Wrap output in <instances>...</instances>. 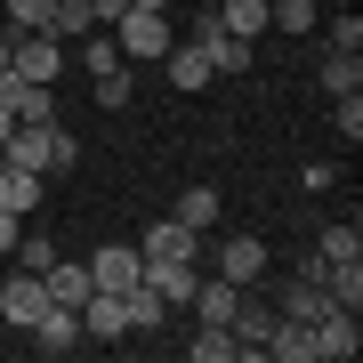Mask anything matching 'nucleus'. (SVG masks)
I'll list each match as a JSON object with an SVG mask.
<instances>
[{
	"mask_svg": "<svg viewBox=\"0 0 363 363\" xmlns=\"http://www.w3.org/2000/svg\"><path fill=\"white\" fill-rule=\"evenodd\" d=\"M49 33H57V40H65V49H73L81 33H105V25L89 16V0H57V9H49Z\"/></svg>",
	"mask_w": 363,
	"mask_h": 363,
	"instance_id": "aec40b11",
	"label": "nucleus"
},
{
	"mask_svg": "<svg viewBox=\"0 0 363 363\" xmlns=\"http://www.w3.org/2000/svg\"><path fill=\"white\" fill-rule=\"evenodd\" d=\"M49 259H57V242H49L40 226H25V234H16V267H25V274H40Z\"/></svg>",
	"mask_w": 363,
	"mask_h": 363,
	"instance_id": "cd10ccee",
	"label": "nucleus"
},
{
	"mask_svg": "<svg viewBox=\"0 0 363 363\" xmlns=\"http://www.w3.org/2000/svg\"><path fill=\"white\" fill-rule=\"evenodd\" d=\"M16 234H25V218H16V210H0V259L16 250Z\"/></svg>",
	"mask_w": 363,
	"mask_h": 363,
	"instance_id": "473e14b6",
	"label": "nucleus"
},
{
	"mask_svg": "<svg viewBox=\"0 0 363 363\" xmlns=\"http://www.w3.org/2000/svg\"><path fill=\"white\" fill-rule=\"evenodd\" d=\"M9 65H16V40H9V33H0V73H9Z\"/></svg>",
	"mask_w": 363,
	"mask_h": 363,
	"instance_id": "f704fd0d",
	"label": "nucleus"
},
{
	"mask_svg": "<svg viewBox=\"0 0 363 363\" xmlns=\"http://www.w3.org/2000/svg\"><path fill=\"white\" fill-rule=\"evenodd\" d=\"M81 65H89V81H97V73L130 65V57H121V40H113V33H81Z\"/></svg>",
	"mask_w": 363,
	"mask_h": 363,
	"instance_id": "a878e982",
	"label": "nucleus"
},
{
	"mask_svg": "<svg viewBox=\"0 0 363 363\" xmlns=\"http://www.w3.org/2000/svg\"><path fill=\"white\" fill-rule=\"evenodd\" d=\"M339 138H347V145L363 138V89H347V97H339Z\"/></svg>",
	"mask_w": 363,
	"mask_h": 363,
	"instance_id": "2f4dec72",
	"label": "nucleus"
},
{
	"mask_svg": "<svg viewBox=\"0 0 363 363\" xmlns=\"http://www.w3.org/2000/svg\"><path fill=\"white\" fill-rule=\"evenodd\" d=\"M40 355H73L81 347V307H40V323L25 331Z\"/></svg>",
	"mask_w": 363,
	"mask_h": 363,
	"instance_id": "9d476101",
	"label": "nucleus"
},
{
	"mask_svg": "<svg viewBox=\"0 0 363 363\" xmlns=\"http://www.w3.org/2000/svg\"><path fill=\"white\" fill-rule=\"evenodd\" d=\"M89 89H97V105H105V113H121V105H130V65H113V73H97Z\"/></svg>",
	"mask_w": 363,
	"mask_h": 363,
	"instance_id": "c756f323",
	"label": "nucleus"
},
{
	"mask_svg": "<svg viewBox=\"0 0 363 363\" xmlns=\"http://www.w3.org/2000/svg\"><path fill=\"white\" fill-rule=\"evenodd\" d=\"M307 339H315V363H355L363 323H355V307H323V315L307 323Z\"/></svg>",
	"mask_w": 363,
	"mask_h": 363,
	"instance_id": "20e7f679",
	"label": "nucleus"
},
{
	"mask_svg": "<svg viewBox=\"0 0 363 363\" xmlns=\"http://www.w3.org/2000/svg\"><path fill=\"white\" fill-rule=\"evenodd\" d=\"M315 250H323L331 267H347V259H363V226H355V218H339V226H323V242H315Z\"/></svg>",
	"mask_w": 363,
	"mask_h": 363,
	"instance_id": "5701e85b",
	"label": "nucleus"
},
{
	"mask_svg": "<svg viewBox=\"0 0 363 363\" xmlns=\"http://www.w3.org/2000/svg\"><path fill=\"white\" fill-rule=\"evenodd\" d=\"M145 283V259H138V242H105L97 259H89V291H138Z\"/></svg>",
	"mask_w": 363,
	"mask_h": 363,
	"instance_id": "0eeeda50",
	"label": "nucleus"
},
{
	"mask_svg": "<svg viewBox=\"0 0 363 363\" xmlns=\"http://www.w3.org/2000/svg\"><path fill=\"white\" fill-rule=\"evenodd\" d=\"M323 291H331V307H363V259L323 267Z\"/></svg>",
	"mask_w": 363,
	"mask_h": 363,
	"instance_id": "b1692460",
	"label": "nucleus"
},
{
	"mask_svg": "<svg viewBox=\"0 0 363 363\" xmlns=\"http://www.w3.org/2000/svg\"><path fill=\"white\" fill-rule=\"evenodd\" d=\"M121 315H130V331H162V298H154V283H138V291H121Z\"/></svg>",
	"mask_w": 363,
	"mask_h": 363,
	"instance_id": "412c9836",
	"label": "nucleus"
},
{
	"mask_svg": "<svg viewBox=\"0 0 363 363\" xmlns=\"http://www.w3.org/2000/svg\"><path fill=\"white\" fill-rule=\"evenodd\" d=\"M0 169H9V162H0Z\"/></svg>",
	"mask_w": 363,
	"mask_h": 363,
	"instance_id": "4c0bfd02",
	"label": "nucleus"
},
{
	"mask_svg": "<svg viewBox=\"0 0 363 363\" xmlns=\"http://www.w3.org/2000/svg\"><path fill=\"white\" fill-rule=\"evenodd\" d=\"M0 210H16V218H25V210H40V169H0Z\"/></svg>",
	"mask_w": 363,
	"mask_h": 363,
	"instance_id": "6ab92c4d",
	"label": "nucleus"
},
{
	"mask_svg": "<svg viewBox=\"0 0 363 363\" xmlns=\"http://www.w3.org/2000/svg\"><path fill=\"white\" fill-rule=\"evenodd\" d=\"M0 162L57 178V169H73V162H81V145H73L65 130H57V121H16V130H9V145H0Z\"/></svg>",
	"mask_w": 363,
	"mask_h": 363,
	"instance_id": "f257e3e1",
	"label": "nucleus"
},
{
	"mask_svg": "<svg viewBox=\"0 0 363 363\" xmlns=\"http://www.w3.org/2000/svg\"><path fill=\"white\" fill-rule=\"evenodd\" d=\"M162 73H169V89H186V97H194V89H210V81H218V73H210V57L194 49V40H169V57H162Z\"/></svg>",
	"mask_w": 363,
	"mask_h": 363,
	"instance_id": "9b49d317",
	"label": "nucleus"
},
{
	"mask_svg": "<svg viewBox=\"0 0 363 363\" xmlns=\"http://www.w3.org/2000/svg\"><path fill=\"white\" fill-rule=\"evenodd\" d=\"M323 33H331V49L363 57V16H323Z\"/></svg>",
	"mask_w": 363,
	"mask_h": 363,
	"instance_id": "7c9ffc66",
	"label": "nucleus"
},
{
	"mask_svg": "<svg viewBox=\"0 0 363 363\" xmlns=\"http://www.w3.org/2000/svg\"><path fill=\"white\" fill-rule=\"evenodd\" d=\"M194 250H202V234H194V226H178V218H169V210H162V218L145 226V242H138V259L154 267V259H194Z\"/></svg>",
	"mask_w": 363,
	"mask_h": 363,
	"instance_id": "1a4fd4ad",
	"label": "nucleus"
},
{
	"mask_svg": "<svg viewBox=\"0 0 363 363\" xmlns=\"http://www.w3.org/2000/svg\"><path fill=\"white\" fill-rule=\"evenodd\" d=\"M210 9H218V25H226V33L259 40V33H267V9H274V0H210Z\"/></svg>",
	"mask_w": 363,
	"mask_h": 363,
	"instance_id": "a211bd4d",
	"label": "nucleus"
},
{
	"mask_svg": "<svg viewBox=\"0 0 363 363\" xmlns=\"http://www.w3.org/2000/svg\"><path fill=\"white\" fill-rule=\"evenodd\" d=\"M49 9L57 0H9V33H49Z\"/></svg>",
	"mask_w": 363,
	"mask_h": 363,
	"instance_id": "c85d7f7f",
	"label": "nucleus"
},
{
	"mask_svg": "<svg viewBox=\"0 0 363 363\" xmlns=\"http://www.w3.org/2000/svg\"><path fill=\"white\" fill-rule=\"evenodd\" d=\"M0 105H9L16 121H57V97L40 89V81H16V73H0Z\"/></svg>",
	"mask_w": 363,
	"mask_h": 363,
	"instance_id": "f8f14e48",
	"label": "nucleus"
},
{
	"mask_svg": "<svg viewBox=\"0 0 363 363\" xmlns=\"http://www.w3.org/2000/svg\"><path fill=\"white\" fill-rule=\"evenodd\" d=\"M40 307H49V283H40V274H25V267H16L9 283H0V315H9L16 331H33V323H40Z\"/></svg>",
	"mask_w": 363,
	"mask_h": 363,
	"instance_id": "6e6552de",
	"label": "nucleus"
},
{
	"mask_svg": "<svg viewBox=\"0 0 363 363\" xmlns=\"http://www.w3.org/2000/svg\"><path fill=\"white\" fill-rule=\"evenodd\" d=\"M186 355H194V363H234V355H242V339H234L226 323H202V339H194Z\"/></svg>",
	"mask_w": 363,
	"mask_h": 363,
	"instance_id": "393cba45",
	"label": "nucleus"
},
{
	"mask_svg": "<svg viewBox=\"0 0 363 363\" xmlns=\"http://www.w3.org/2000/svg\"><path fill=\"white\" fill-rule=\"evenodd\" d=\"M130 9H169V0H130Z\"/></svg>",
	"mask_w": 363,
	"mask_h": 363,
	"instance_id": "e433bc0d",
	"label": "nucleus"
},
{
	"mask_svg": "<svg viewBox=\"0 0 363 363\" xmlns=\"http://www.w3.org/2000/svg\"><path fill=\"white\" fill-rule=\"evenodd\" d=\"M234 298H242V291H234L226 274H202V283H194V298H186V307H194L202 323H234Z\"/></svg>",
	"mask_w": 363,
	"mask_h": 363,
	"instance_id": "2eb2a0df",
	"label": "nucleus"
},
{
	"mask_svg": "<svg viewBox=\"0 0 363 363\" xmlns=\"http://www.w3.org/2000/svg\"><path fill=\"white\" fill-rule=\"evenodd\" d=\"M194 49L210 57V73H250V65H259V40L226 33V25H218V9H210V16H194Z\"/></svg>",
	"mask_w": 363,
	"mask_h": 363,
	"instance_id": "7ed1b4c3",
	"label": "nucleus"
},
{
	"mask_svg": "<svg viewBox=\"0 0 363 363\" xmlns=\"http://www.w3.org/2000/svg\"><path fill=\"white\" fill-rule=\"evenodd\" d=\"M315 81H323L331 97H347V89H363V57H347V49H331V57H323V73H315Z\"/></svg>",
	"mask_w": 363,
	"mask_h": 363,
	"instance_id": "4be33fe9",
	"label": "nucleus"
},
{
	"mask_svg": "<svg viewBox=\"0 0 363 363\" xmlns=\"http://www.w3.org/2000/svg\"><path fill=\"white\" fill-rule=\"evenodd\" d=\"M169 218L194 226V234H210V226H218V186H186V194L169 202Z\"/></svg>",
	"mask_w": 363,
	"mask_h": 363,
	"instance_id": "dca6fc26",
	"label": "nucleus"
},
{
	"mask_svg": "<svg viewBox=\"0 0 363 363\" xmlns=\"http://www.w3.org/2000/svg\"><path fill=\"white\" fill-rule=\"evenodd\" d=\"M105 33L121 40V57H130V65H162V57H169V40H178L169 9H121V16H113Z\"/></svg>",
	"mask_w": 363,
	"mask_h": 363,
	"instance_id": "f03ea898",
	"label": "nucleus"
},
{
	"mask_svg": "<svg viewBox=\"0 0 363 363\" xmlns=\"http://www.w3.org/2000/svg\"><path fill=\"white\" fill-rule=\"evenodd\" d=\"M267 25H283V33L298 40V33H315V25H323V9H315V0H274V9H267Z\"/></svg>",
	"mask_w": 363,
	"mask_h": 363,
	"instance_id": "bb28decb",
	"label": "nucleus"
},
{
	"mask_svg": "<svg viewBox=\"0 0 363 363\" xmlns=\"http://www.w3.org/2000/svg\"><path fill=\"white\" fill-rule=\"evenodd\" d=\"M40 283H49V307H81V298H89V267L49 259V267H40Z\"/></svg>",
	"mask_w": 363,
	"mask_h": 363,
	"instance_id": "f3484780",
	"label": "nucleus"
},
{
	"mask_svg": "<svg viewBox=\"0 0 363 363\" xmlns=\"http://www.w3.org/2000/svg\"><path fill=\"white\" fill-rule=\"evenodd\" d=\"M323 307H331L323 274H291V283H283V307H274V315H291V323H315Z\"/></svg>",
	"mask_w": 363,
	"mask_h": 363,
	"instance_id": "ddd939ff",
	"label": "nucleus"
},
{
	"mask_svg": "<svg viewBox=\"0 0 363 363\" xmlns=\"http://www.w3.org/2000/svg\"><path fill=\"white\" fill-rule=\"evenodd\" d=\"M9 130H16V113H9V105H0V145H9Z\"/></svg>",
	"mask_w": 363,
	"mask_h": 363,
	"instance_id": "c9c22d12",
	"label": "nucleus"
},
{
	"mask_svg": "<svg viewBox=\"0 0 363 363\" xmlns=\"http://www.w3.org/2000/svg\"><path fill=\"white\" fill-rule=\"evenodd\" d=\"M121 9H130V0H89V16H97V25H113Z\"/></svg>",
	"mask_w": 363,
	"mask_h": 363,
	"instance_id": "72a5a7b5",
	"label": "nucleus"
},
{
	"mask_svg": "<svg viewBox=\"0 0 363 363\" xmlns=\"http://www.w3.org/2000/svg\"><path fill=\"white\" fill-rule=\"evenodd\" d=\"M9 40H16V65H9L16 81H40V89H49V81L65 73V40L57 33H9Z\"/></svg>",
	"mask_w": 363,
	"mask_h": 363,
	"instance_id": "39448f33",
	"label": "nucleus"
},
{
	"mask_svg": "<svg viewBox=\"0 0 363 363\" xmlns=\"http://www.w3.org/2000/svg\"><path fill=\"white\" fill-rule=\"evenodd\" d=\"M267 363H315V339H307V323H291V315H274V331H267V347H259Z\"/></svg>",
	"mask_w": 363,
	"mask_h": 363,
	"instance_id": "4468645a",
	"label": "nucleus"
},
{
	"mask_svg": "<svg viewBox=\"0 0 363 363\" xmlns=\"http://www.w3.org/2000/svg\"><path fill=\"white\" fill-rule=\"evenodd\" d=\"M267 267H274V250L259 242V234H226L218 242V274L234 291H250V283H267Z\"/></svg>",
	"mask_w": 363,
	"mask_h": 363,
	"instance_id": "423d86ee",
	"label": "nucleus"
}]
</instances>
